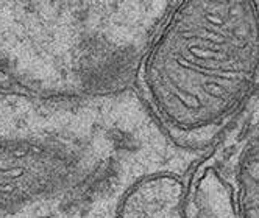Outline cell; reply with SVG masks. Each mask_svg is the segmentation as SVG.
Instances as JSON below:
<instances>
[{
	"label": "cell",
	"mask_w": 259,
	"mask_h": 218,
	"mask_svg": "<svg viewBox=\"0 0 259 218\" xmlns=\"http://www.w3.org/2000/svg\"><path fill=\"white\" fill-rule=\"evenodd\" d=\"M256 7H257V11H259V2H256Z\"/></svg>",
	"instance_id": "obj_8"
},
{
	"label": "cell",
	"mask_w": 259,
	"mask_h": 218,
	"mask_svg": "<svg viewBox=\"0 0 259 218\" xmlns=\"http://www.w3.org/2000/svg\"><path fill=\"white\" fill-rule=\"evenodd\" d=\"M256 125H259V90L247 101L244 109L239 113L236 120L230 125V128L225 133L240 134Z\"/></svg>",
	"instance_id": "obj_7"
},
{
	"label": "cell",
	"mask_w": 259,
	"mask_h": 218,
	"mask_svg": "<svg viewBox=\"0 0 259 218\" xmlns=\"http://www.w3.org/2000/svg\"><path fill=\"white\" fill-rule=\"evenodd\" d=\"M211 150L177 145L136 90L91 100L0 89V218H119L144 179H188Z\"/></svg>",
	"instance_id": "obj_1"
},
{
	"label": "cell",
	"mask_w": 259,
	"mask_h": 218,
	"mask_svg": "<svg viewBox=\"0 0 259 218\" xmlns=\"http://www.w3.org/2000/svg\"><path fill=\"white\" fill-rule=\"evenodd\" d=\"M174 2H0V89L91 100L135 89Z\"/></svg>",
	"instance_id": "obj_3"
},
{
	"label": "cell",
	"mask_w": 259,
	"mask_h": 218,
	"mask_svg": "<svg viewBox=\"0 0 259 218\" xmlns=\"http://www.w3.org/2000/svg\"><path fill=\"white\" fill-rule=\"evenodd\" d=\"M183 213L184 218H237L228 184L205 159L189 173Z\"/></svg>",
	"instance_id": "obj_6"
},
{
	"label": "cell",
	"mask_w": 259,
	"mask_h": 218,
	"mask_svg": "<svg viewBox=\"0 0 259 218\" xmlns=\"http://www.w3.org/2000/svg\"><path fill=\"white\" fill-rule=\"evenodd\" d=\"M248 131L256 133V139L250 133L240 136H245L259 151V131L256 128ZM205 160L228 184L237 218H259V164L237 142L225 139L214 143Z\"/></svg>",
	"instance_id": "obj_4"
},
{
	"label": "cell",
	"mask_w": 259,
	"mask_h": 218,
	"mask_svg": "<svg viewBox=\"0 0 259 218\" xmlns=\"http://www.w3.org/2000/svg\"><path fill=\"white\" fill-rule=\"evenodd\" d=\"M135 90L177 145L211 150L259 90L256 2H174Z\"/></svg>",
	"instance_id": "obj_2"
},
{
	"label": "cell",
	"mask_w": 259,
	"mask_h": 218,
	"mask_svg": "<svg viewBox=\"0 0 259 218\" xmlns=\"http://www.w3.org/2000/svg\"><path fill=\"white\" fill-rule=\"evenodd\" d=\"M186 181L172 175L144 179L125 196L119 218H184Z\"/></svg>",
	"instance_id": "obj_5"
}]
</instances>
